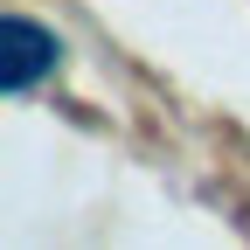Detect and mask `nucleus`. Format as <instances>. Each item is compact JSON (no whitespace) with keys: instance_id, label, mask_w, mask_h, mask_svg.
<instances>
[{"instance_id":"obj_1","label":"nucleus","mask_w":250,"mask_h":250,"mask_svg":"<svg viewBox=\"0 0 250 250\" xmlns=\"http://www.w3.org/2000/svg\"><path fill=\"white\" fill-rule=\"evenodd\" d=\"M56 62H62V42H56L49 21H35V14L0 21V83H7V98H28Z\"/></svg>"}]
</instances>
